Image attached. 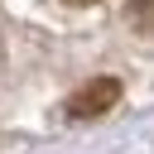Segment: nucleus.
Returning <instances> with one entry per match:
<instances>
[{
  "label": "nucleus",
  "mask_w": 154,
  "mask_h": 154,
  "mask_svg": "<svg viewBox=\"0 0 154 154\" xmlns=\"http://www.w3.org/2000/svg\"><path fill=\"white\" fill-rule=\"evenodd\" d=\"M72 5H82V0H72Z\"/></svg>",
  "instance_id": "nucleus-2"
},
{
  "label": "nucleus",
  "mask_w": 154,
  "mask_h": 154,
  "mask_svg": "<svg viewBox=\"0 0 154 154\" xmlns=\"http://www.w3.org/2000/svg\"><path fill=\"white\" fill-rule=\"evenodd\" d=\"M116 96H120V82H116V77H101V82L82 87V91H77V101H72L67 111H72V116H96V111H106Z\"/></svg>",
  "instance_id": "nucleus-1"
}]
</instances>
